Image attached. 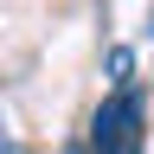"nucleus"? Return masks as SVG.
I'll list each match as a JSON object with an SVG mask.
<instances>
[{
	"label": "nucleus",
	"instance_id": "nucleus-1",
	"mask_svg": "<svg viewBox=\"0 0 154 154\" xmlns=\"http://www.w3.org/2000/svg\"><path fill=\"white\" fill-rule=\"evenodd\" d=\"M135 122H141V103L116 90V103L96 116V154H135Z\"/></svg>",
	"mask_w": 154,
	"mask_h": 154
}]
</instances>
